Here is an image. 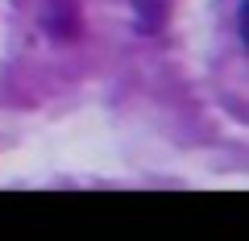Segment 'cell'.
I'll return each instance as SVG.
<instances>
[{"label": "cell", "instance_id": "6da1fadb", "mask_svg": "<svg viewBox=\"0 0 249 241\" xmlns=\"http://www.w3.org/2000/svg\"><path fill=\"white\" fill-rule=\"evenodd\" d=\"M42 29L54 42H75L83 34V9L75 0H46L42 9Z\"/></svg>", "mask_w": 249, "mask_h": 241}, {"label": "cell", "instance_id": "7a4b0ae2", "mask_svg": "<svg viewBox=\"0 0 249 241\" xmlns=\"http://www.w3.org/2000/svg\"><path fill=\"white\" fill-rule=\"evenodd\" d=\"M133 17L137 34H158L166 21V0H133Z\"/></svg>", "mask_w": 249, "mask_h": 241}]
</instances>
